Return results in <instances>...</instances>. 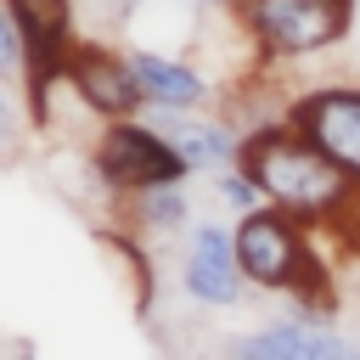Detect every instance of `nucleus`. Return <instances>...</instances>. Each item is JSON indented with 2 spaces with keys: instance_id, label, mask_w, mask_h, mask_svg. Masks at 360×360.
<instances>
[{
  "instance_id": "nucleus-1",
  "label": "nucleus",
  "mask_w": 360,
  "mask_h": 360,
  "mask_svg": "<svg viewBox=\"0 0 360 360\" xmlns=\"http://www.w3.org/2000/svg\"><path fill=\"white\" fill-rule=\"evenodd\" d=\"M236 169L259 186V197H264L270 208L292 214L298 225H309V231H321V236L349 214V202H354V191H360V186H354L315 141H304L287 118H270V124L242 129V158H236Z\"/></svg>"
},
{
  "instance_id": "nucleus-2",
  "label": "nucleus",
  "mask_w": 360,
  "mask_h": 360,
  "mask_svg": "<svg viewBox=\"0 0 360 360\" xmlns=\"http://www.w3.org/2000/svg\"><path fill=\"white\" fill-rule=\"evenodd\" d=\"M354 11L360 0H236L231 6L242 39L259 51L264 68L326 56L332 45L349 39Z\"/></svg>"
},
{
  "instance_id": "nucleus-3",
  "label": "nucleus",
  "mask_w": 360,
  "mask_h": 360,
  "mask_svg": "<svg viewBox=\"0 0 360 360\" xmlns=\"http://www.w3.org/2000/svg\"><path fill=\"white\" fill-rule=\"evenodd\" d=\"M90 174H96V186H101L107 197H118V202H129V197H141V191H152V186H180V180H191L186 158H180L146 118L107 124V129L96 135V146H90Z\"/></svg>"
},
{
  "instance_id": "nucleus-4",
  "label": "nucleus",
  "mask_w": 360,
  "mask_h": 360,
  "mask_svg": "<svg viewBox=\"0 0 360 360\" xmlns=\"http://www.w3.org/2000/svg\"><path fill=\"white\" fill-rule=\"evenodd\" d=\"M62 90H73V101L84 112L107 118V124H124V118L146 112V90H141L129 56L101 45V39H90V34H79L73 51L62 56Z\"/></svg>"
},
{
  "instance_id": "nucleus-5",
  "label": "nucleus",
  "mask_w": 360,
  "mask_h": 360,
  "mask_svg": "<svg viewBox=\"0 0 360 360\" xmlns=\"http://www.w3.org/2000/svg\"><path fill=\"white\" fill-rule=\"evenodd\" d=\"M281 118H287L304 141H315V146L360 186V84H343V79L304 84V90L281 107Z\"/></svg>"
},
{
  "instance_id": "nucleus-6",
  "label": "nucleus",
  "mask_w": 360,
  "mask_h": 360,
  "mask_svg": "<svg viewBox=\"0 0 360 360\" xmlns=\"http://www.w3.org/2000/svg\"><path fill=\"white\" fill-rule=\"evenodd\" d=\"M180 292L202 309H236L253 287L236 270V236L225 219H197V231L186 236V259H180Z\"/></svg>"
},
{
  "instance_id": "nucleus-7",
  "label": "nucleus",
  "mask_w": 360,
  "mask_h": 360,
  "mask_svg": "<svg viewBox=\"0 0 360 360\" xmlns=\"http://www.w3.org/2000/svg\"><path fill=\"white\" fill-rule=\"evenodd\" d=\"M231 360H354V338L315 315H281L231 338Z\"/></svg>"
},
{
  "instance_id": "nucleus-8",
  "label": "nucleus",
  "mask_w": 360,
  "mask_h": 360,
  "mask_svg": "<svg viewBox=\"0 0 360 360\" xmlns=\"http://www.w3.org/2000/svg\"><path fill=\"white\" fill-rule=\"evenodd\" d=\"M180 158H186V169L191 174H219V169H236V158H242V135L231 129V124H219V118H208V112H141Z\"/></svg>"
},
{
  "instance_id": "nucleus-9",
  "label": "nucleus",
  "mask_w": 360,
  "mask_h": 360,
  "mask_svg": "<svg viewBox=\"0 0 360 360\" xmlns=\"http://www.w3.org/2000/svg\"><path fill=\"white\" fill-rule=\"evenodd\" d=\"M141 90H146V112H202L208 107V79L186 62V56H169V51H146V45H124Z\"/></svg>"
},
{
  "instance_id": "nucleus-10",
  "label": "nucleus",
  "mask_w": 360,
  "mask_h": 360,
  "mask_svg": "<svg viewBox=\"0 0 360 360\" xmlns=\"http://www.w3.org/2000/svg\"><path fill=\"white\" fill-rule=\"evenodd\" d=\"M124 219H129V231L135 236H191L197 231V202H191V186L180 180V186H152V191H141V197H129L124 202Z\"/></svg>"
},
{
  "instance_id": "nucleus-11",
  "label": "nucleus",
  "mask_w": 360,
  "mask_h": 360,
  "mask_svg": "<svg viewBox=\"0 0 360 360\" xmlns=\"http://www.w3.org/2000/svg\"><path fill=\"white\" fill-rule=\"evenodd\" d=\"M28 124H34V107H28V90H17L11 79H0V158H11V152L22 146V135H28Z\"/></svg>"
},
{
  "instance_id": "nucleus-12",
  "label": "nucleus",
  "mask_w": 360,
  "mask_h": 360,
  "mask_svg": "<svg viewBox=\"0 0 360 360\" xmlns=\"http://www.w3.org/2000/svg\"><path fill=\"white\" fill-rule=\"evenodd\" d=\"M28 73V45H22V28L11 17V6L0 0V79H22Z\"/></svg>"
},
{
  "instance_id": "nucleus-13",
  "label": "nucleus",
  "mask_w": 360,
  "mask_h": 360,
  "mask_svg": "<svg viewBox=\"0 0 360 360\" xmlns=\"http://www.w3.org/2000/svg\"><path fill=\"white\" fill-rule=\"evenodd\" d=\"M214 197H219L225 208H236V214H253V208H264L259 186H253L242 169H219V174H214Z\"/></svg>"
},
{
  "instance_id": "nucleus-14",
  "label": "nucleus",
  "mask_w": 360,
  "mask_h": 360,
  "mask_svg": "<svg viewBox=\"0 0 360 360\" xmlns=\"http://www.w3.org/2000/svg\"><path fill=\"white\" fill-rule=\"evenodd\" d=\"M326 236H332V242H338V248H343V253H349V259L360 264V191H354L349 214H343V219H338V225H332Z\"/></svg>"
},
{
  "instance_id": "nucleus-15",
  "label": "nucleus",
  "mask_w": 360,
  "mask_h": 360,
  "mask_svg": "<svg viewBox=\"0 0 360 360\" xmlns=\"http://www.w3.org/2000/svg\"><path fill=\"white\" fill-rule=\"evenodd\" d=\"M0 360H39V349L22 332H0Z\"/></svg>"
},
{
  "instance_id": "nucleus-16",
  "label": "nucleus",
  "mask_w": 360,
  "mask_h": 360,
  "mask_svg": "<svg viewBox=\"0 0 360 360\" xmlns=\"http://www.w3.org/2000/svg\"><path fill=\"white\" fill-rule=\"evenodd\" d=\"M191 6H225V11H231V6H236V0H191Z\"/></svg>"
}]
</instances>
